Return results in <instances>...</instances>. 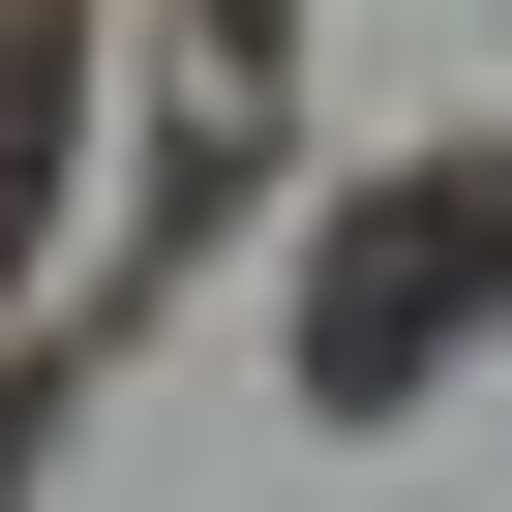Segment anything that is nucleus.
Segmentation results:
<instances>
[{"label":"nucleus","instance_id":"f257e3e1","mask_svg":"<svg viewBox=\"0 0 512 512\" xmlns=\"http://www.w3.org/2000/svg\"><path fill=\"white\" fill-rule=\"evenodd\" d=\"M482 272H512V211H422V241H362V272H332V362H392V332H422V302H482Z\"/></svg>","mask_w":512,"mask_h":512}]
</instances>
